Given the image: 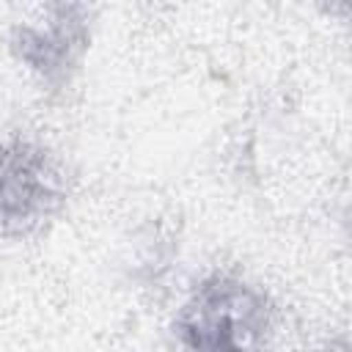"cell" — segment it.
<instances>
[{
	"label": "cell",
	"mask_w": 352,
	"mask_h": 352,
	"mask_svg": "<svg viewBox=\"0 0 352 352\" xmlns=\"http://www.w3.org/2000/svg\"><path fill=\"white\" fill-rule=\"evenodd\" d=\"M60 195V173L44 148L0 146V234H25L41 226L58 209Z\"/></svg>",
	"instance_id": "cell-2"
},
{
	"label": "cell",
	"mask_w": 352,
	"mask_h": 352,
	"mask_svg": "<svg viewBox=\"0 0 352 352\" xmlns=\"http://www.w3.org/2000/svg\"><path fill=\"white\" fill-rule=\"evenodd\" d=\"M176 330L182 344L195 349L258 346L270 330V305L245 280L217 275L190 294Z\"/></svg>",
	"instance_id": "cell-1"
},
{
	"label": "cell",
	"mask_w": 352,
	"mask_h": 352,
	"mask_svg": "<svg viewBox=\"0 0 352 352\" xmlns=\"http://www.w3.org/2000/svg\"><path fill=\"white\" fill-rule=\"evenodd\" d=\"M330 6V11H346V0H324Z\"/></svg>",
	"instance_id": "cell-4"
},
{
	"label": "cell",
	"mask_w": 352,
	"mask_h": 352,
	"mask_svg": "<svg viewBox=\"0 0 352 352\" xmlns=\"http://www.w3.org/2000/svg\"><path fill=\"white\" fill-rule=\"evenodd\" d=\"M85 8L80 0H60L41 25L25 28L19 36L22 58L44 77H63L82 50Z\"/></svg>",
	"instance_id": "cell-3"
}]
</instances>
